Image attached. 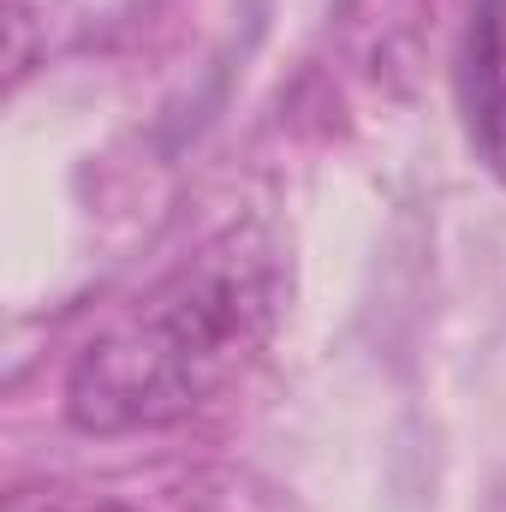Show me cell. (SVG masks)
Segmentation results:
<instances>
[{
	"label": "cell",
	"mask_w": 506,
	"mask_h": 512,
	"mask_svg": "<svg viewBox=\"0 0 506 512\" xmlns=\"http://www.w3.org/2000/svg\"><path fill=\"white\" fill-rule=\"evenodd\" d=\"M286 292L292 262L268 221L209 233L78 346L66 370V417L90 435H143L209 411L274 340Z\"/></svg>",
	"instance_id": "obj_1"
},
{
	"label": "cell",
	"mask_w": 506,
	"mask_h": 512,
	"mask_svg": "<svg viewBox=\"0 0 506 512\" xmlns=\"http://www.w3.org/2000/svg\"><path fill=\"white\" fill-rule=\"evenodd\" d=\"M42 512H137V507H120V501H84V507H42Z\"/></svg>",
	"instance_id": "obj_3"
},
{
	"label": "cell",
	"mask_w": 506,
	"mask_h": 512,
	"mask_svg": "<svg viewBox=\"0 0 506 512\" xmlns=\"http://www.w3.org/2000/svg\"><path fill=\"white\" fill-rule=\"evenodd\" d=\"M459 114L483 173L506 185V0H471L459 42Z\"/></svg>",
	"instance_id": "obj_2"
}]
</instances>
